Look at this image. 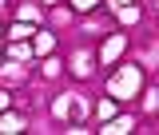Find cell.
I'll use <instances>...</instances> for the list:
<instances>
[{
    "label": "cell",
    "instance_id": "9",
    "mask_svg": "<svg viewBox=\"0 0 159 135\" xmlns=\"http://www.w3.org/2000/svg\"><path fill=\"white\" fill-rule=\"evenodd\" d=\"M72 4H76V8H80V12H88V8H96V4H99V0H72Z\"/></svg>",
    "mask_w": 159,
    "mask_h": 135
},
{
    "label": "cell",
    "instance_id": "8",
    "mask_svg": "<svg viewBox=\"0 0 159 135\" xmlns=\"http://www.w3.org/2000/svg\"><path fill=\"white\" fill-rule=\"evenodd\" d=\"M72 72H76V76H88V72H92V64H88V60L80 56V60H76V64H72Z\"/></svg>",
    "mask_w": 159,
    "mask_h": 135
},
{
    "label": "cell",
    "instance_id": "5",
    "mask_svg": "<svg viewBox=\"0 0 159 135\" xmlns=\"http://www.w3.org/2000/svg\"><path fill=\"white\" fill-rule=\"evenodd\" d=\"M52 48H56V40L48 36V32H40V36H36V52H44V56H48Z\"/></svg>",
    "mask_w": 159,
    "mask_h": 135
},
{
    "label": "cell",
    "instance_id": "2",
    "mask_svg": "<svg viewBox=\"0 0 159 135\" xmlns=\"http://www.w3.org/2000/svg\"><path fill=\"white\" fill-rule=\"evenodd\" d=\"M123 48H127V40H123V36H111L107 44H103V48H99V60H103V64H111V60H116Z\"/></svg>",
    "mask_w": 159,
    "mask_h": 135
},
{
    "label": "cell",
    "instance_id": "11",
    "mask_svg": "<svg viewBox=\"0 0 159 135\" xmlns=\"http://www.w3.org/2000/svg\"><path fill=\"white\" fill-rule=\"evenodd\" d=\"M4 107H8V96H4V92H0V111H4Z\"/></svg>",
    "mask_w": 159,
    "mask_h": 135
},
{
    "label": "cell",
    "instance_id": "7",
    "mask_svg": "<svg viewBox=\"0 0 159 135\" xmlns=\"http://www.w3.org/2000/svg\"><path fill=\"white\" fill-rule=\"evenodd\" d=\"M99 115H103V119L116 115V99H103V103H99Z\"/></svg>",
    "mask_w": 159,
    "mask_h": 135
},
{
    "label": "cell",
    "instance_id": "10",
    "mask_svg": "<svg viewBox=\"0 0 159 135\" xmlns=\"http://www.w3.org/2000/svg\"><path fill=\"white\" fill-rule=\"evenodd\" d=\"M107 4H111V8H127V0H107Z\"/></svg>",
    "mask_w": 159,
    "mask_h": 135
},
{
    "label": "cell",
    "instance_id": "1",
    "mask_svg": "<svg viewBox=\"0 0 159 135\" xmlns=\"http://www.w3.org/2000/svg\"><path fill=\"white\" fill-rule=\"evenodd\" d=\"M139 88H143V72H139L135 64H127V68H119L116 76H111L107 96L111 99H131V96H139Z\"/></svg>",
    "mask_w": 159,
    "mask_h": 135
},
{
    "label": "cell",
    "instance_id": "12",
    "mask_svg": "<svg viewBox=\"0 0 159 135\" xmlns=\"http://www.w3.org/2000/svg\"><path fill=\"white\" fill-rule=\"evenodd\" d=\"M48 4H52V0H48Z\"/></svg>",
    "mask_w": 159,
    "mask_h": 135
},
{
    "label": "cell",
    "instance_id": "4",
    "mask_svg": "<svg viewBox=\"0 0 159 135\" xmlns=\"http://www.w3.org/2000/svg\"><path fill=\"white\" fill-rule=\"evenodd\" d=\"M0 131H8V135L24 131V119H20V115H4V119H0Z\"/></svg>",
    "mask_w": 159,
    "mask_h": 135
},
{
    "label": "cell",
    "instance_id": "6",
    "mask_svg": "<svg viewBox=\"0 0 159 135\" xmlns=\"http://www.w3.org/2000/svg\"><path fill=\"white\" fill-rule=\"evenodd\" d=\"M32 32H36L32 24H16V28H12V36H16V40H28V36H32Z\"/></svg>",
    "mask_w": 159,
    "mask_h": 135
},
{
    "label": "cell",
    "instance_id": "3",
    "mask_svg": "<svg viewBox=\"0 0 159 135\" xmlns=\"http://www.w3.org/2000/svg\"><path fill=\"white\" fill-rule=\"evenodd\" d=\"M127 131H131V119H123V115H111V119H107V127H103V135H127Z\"/></svg>",
    "mask_w": 159,
    "mask_h": 135
}]
</instances>
